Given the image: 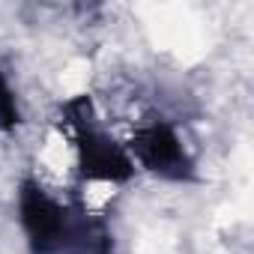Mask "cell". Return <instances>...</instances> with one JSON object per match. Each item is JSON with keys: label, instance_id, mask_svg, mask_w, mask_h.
Returning a JSON list of instances; mask_svg holds the SVG:
<instances>
[{"label": "cell", "instance_id": "obj_1", "mask_svg": "<svg viewBox=\"0 0 254 254\" xmlns=\"http://www.w3.org/2000/svg\"><path fill=\"white\" fill-rule=\"evenodd\" d=\"M18 221L30 254H114V236L102 215H93L81 197L57 200L33 177L18 186Z\"/></svg>", "mask_w": 254, "mask_h": 254}, {"label": "cell", "instance_id": "obj_2", "mask_svg": "<svg viewBox=\"0 0 254 254\" xmlns=\"http://www.w3.org/2000/svg\"><path fill=\"white\" fill-rule=\"evenodd\" d=\"M60 126L72 135L81 180L120 186L135 177V162H132L129 150L102 129L93 99L87 93L72 96L60 105Z\"/></svg>", "mask_w": 254, "mask_h": 254}, {"label": "cell", "instance_id": "obj_3", "mask_svg": "<svg viewBox=\"0 0 254 254\" xmlns=\"http://www.w3.org/2000/svg\"><path fill=\"white\" fill-rule=\"evenodd\" d=\"M129 150L138 159V165L144 171H150L153 177H159V180H168V183H194L197 180L194 159L189 156L177 129L168 120L141 123L132 132Z\"/></svg>", "mask_w": 254, "mask_h": 254}, {"label": "cell", "instance_id": "obj_4", "mask_svg": "<svg viewBox=\"0 0 254 254\" xmlns=\"http://www.w3.org/2000/svg\"><path fill=\"white\" fill-rule=\"evenodd\" d=\"M18 126H21V108H18V99L12 93L3 69H0V132L12 135Z\"/></svg>", "mask_w": 254, "mask_h": 254}]
</instances>
